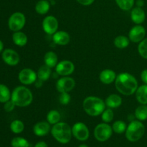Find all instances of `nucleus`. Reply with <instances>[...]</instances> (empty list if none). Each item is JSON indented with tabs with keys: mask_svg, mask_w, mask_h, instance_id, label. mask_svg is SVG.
<instances>
[{
	"mask_svg": "<svg viewBox=\"0 0 147 147\" xmlns=\"http://www.w3.org/2000/svg\"><path fill=\"white\" fill-rule=\"evenodd\" d=\"M145 126L141 121L134 120L129 123L126 130V137L131 142H136L143 137Z\"/></svg>",
	"mask_w": 147,
	"mask_h": 147,
	"instance_id": "39448f33",
	"label": "nucleus"
},
{
	"mask_svg": "<svg viewBox=\"0 0 147 147\" xmlns=\"http://www.w3.org/2000/svg\"><path fill=\"white\" fill-rule=\"evenodd\" d=\"M115 86L118 91L124 96H131L136 93L138 81L134 76L129 73H121L116 76Z\"/></svg>",
	"mask_w": 147,
	"mask_h": 147,
	"instance_id": "f257e3e1",
	"label": "nucleus"
},
{
	"mask_svg": "<svg viewBox=\"0 0 147 147\" xmlns=\"http://www.w3.org/2000/svg\"><path fill=\"white\" fill-rule=\"evenodd\" d=\"M106 103L103 99L96 96H88L83 100V108L88 115L97 116L101 115L106 109Z\"/></svg>",
	"mask_w": 147,
	"mask_h": 147,
	"instance_id": "f03ea898",
	"label": "nucleus"
},
{
	"mask_svg": "<svg viewBox=\"0 0 147 147\" xmlns=\"http://www.w3.org/2000/svg\"><path fill=\"white\" fill-rule=\"evenodd\" d=\"M19 80L24 85H32L37 79V74L31 68H24L19 73Z\"/></svg>",
	"mask_w": 147,
	"mask_h": 147,
	"instance_id": "9d476101",
	"label": "nucleus"
},
{
	"mask_svg": "<svg viewBox=\"0 0 147 147\" xmlns=\"http://www.w3.org/2000/svg\"><path fill=\"white\" fill-rule=\"evenodd\" d=\"M116 73L110 69L103 70V71L100 72V76H99V79H100V82L106 85H109L113 83L116 80Z\"/></svg>",
	"mask_w": 147,
	"mask_h": 147,
	"instance_id": "f3484780",
	"label": "nucleus"
},
{
	"mask_svg": "<svg viewBox=\"0 0 147 147\" xmlns=\"http://www.w3.org/2000/svg\"><path fill=\"white\" fill-rule=\"evenodd\" d=\"M11 100L18 107H26L32 103L33 95L31 90L25 86H18L11 93Z\"/></svg>",
	"mask_w": 147,
	"mask_h": 147,
	"instance_id": "7ed1b4c3",
	"label": "nucleus"
},
{
	"mask_svg": "<svg viewBox=\"0 0 147 147\" xmlns=\"http://www.w3.org/2000/svg\"><path fill=\"white\" fill-rule=\"evenodd\" d=\"M37 78L42 81H47L52 75V68L46 65H42L37 73Z\"/></svg>",
	"mask_w": 147,
	"mask_h": 147,
	"instance_id": "5701e85b",
	"label": "nucleus"
},
{
	"mask_svg": "<svg viewBox=\"0 0 147 147\" xmlns=\"http://www.w3.org/2000/svg\"><path fill=\"white\" fill-rule=\"evenodd\" d=\"M113 118H114V113L112 109L110 108L106 109L101 113V119L104 123H110L113 121Z\"/></svg>",
	"mask_w": 147,
	"mask_h": 147,
	"instance_id": "473e14b6",
	"label": "nucleus"
},
{
	"mask_svg": "<svg viewBox=\"0 0 147 147\" xmlns=\"http://www.w3.org/2000/svg\"><path fill=\"white\" fill-rule=\"evenodd\" d=\"M73 136L77 140L85 142L88 140L90 136V132L88 126L83 122H77L72 127Z\"/></svg>",
	"mask_w": 147,
	"mask_h": 147,
	"instance_id": "6e6552de",
	"label": "nucleus"
},
{
	"mask_svg": "<svg viewBox=\"0 0 147 147\" xmlns=\"http://www.w3.org/2000/svg\"><path fill=\"white\" fill-rule=\"evenodd\" d=\"M136 4L138 7H141V8H142V7L144 5V0H137Z\"/></svg>",
	"mask_w": 147,
	"mask_h": 147,
	"instance_id": "ea45409f",
	"label": "nucleus"
},
{
	"mask_svg": "<svg viewBox=\"0 0 147 147\" xmlns=\"http://www.w3.org/2000/svg\"><path fill=\"white\" fill-rule=\"evenodd\" d=\"M112 126L107 123H101L96 126L94 129V136L98 142H104L109 140L113 134Z\"/></svg>",
	"mask_w": 147,
	"mask_h": 147,
	"instance_id": "423d86ee",
	"label": "nucleus"
},
{
	"mask_svg": "<svg viewBox=\"0 0 147 147\" xmlns=\"http://www.w3.org/2000/svg\"><path fill=\"white\" fill-rule=\"evenodd\" d=\"M136 98L139 103L147 105V85H142L138 87L136 91Z\"/></svg>",
	"mask_w": 147,
	"mask_h": 147,
	"instance_id": "412c9836",
	"label": "nucleus"
},
{
	"mask_svg": "<svg viewBox=\"0 0 147 147\" xmlns=\"http://www.w3.org/2000/svg\"><path fill=\"white\" fill-rule=\"evenodd\" d=\"M50 8V3L48 0H40L35 5V11L37 14H47Z\"/></svg>",
	"mask_w": 147,
	"mask_h": 147,
	"instance_id": "b1692460",
	"label": "nucleus"
},
{
	"mask_svg": "<svg viewBox=\"0 0 147 147\" xmlns=\"http://www.w3.org/2000/svg\"><path fill=\"white\" fill-rule=\"evenodd\" d=\"M2 60L10 66L17 65L20 63V57L18 53L12 49H6L2 53Z\"/></svg>",
	"mask_w": 147,
	"mask_h": 147,
	"instance_id": "4468645a",
	"label": "nucleus"
},
{
	"mask_svg": "<svg viewBox=\"0 0 147 147\" xmlns=\"http://www.w3.org/2000/svg\"><path fill=\"white\" fill-rule=\"evenodd\" d=\"M3 49H4V44H3L2 41L0 40V53H1V52H2Z\"/></svg>",
	"mask_w": 147,
	"mask_h": 147,
	"instance_id": "a19ab883",
	"label": "nucleus"
},
{
	"mask_svg": "<svg viewBox=\"0 0 147 147\" xmlns=\"http://www.w3.org/2000/svg\"><path fill=\"white\" fill-rule=\"evenodd\" d=\"M118 7L123 11L130 10L134 4L135 0H116Z\"/></svg>",
	"mask_w": 147,
	"mask_h": 147,
	"instance_id": "7c9ffc66",
	"label": "nucleus"
},
{
	"mask_svg": "<svg viewBox=\"0 0 147 147\" xmlns=\"http://www.w3.org/2000/svg\"><path fill=\"white\" fill-rule=\"evenodd\" d=\"M130 40L123 35L118 36L114 40V45L119 49H124L129 45Z\"/></svg>",
	"mask_w": 147,
	"mask_h": 147,
	"instance_id": "a878e982",
	"label": "nucleus"
},
{
	"mask_svg": "<svg viewBox=\"0 0 147 147\" xmlns=\"http://www.w3.org/2000/svg\"><path fill=\"white\" fill-rule=\"evenodd\" d=\"M61 116L59 111L56 110H51L47 115V121L50 125H54L60 122Z\"/></svg>",
	"mask_w": 147,
	"mask_h": 147,
	"instance_id": "cd10ccee",
	"label": "nucleus"
},
{
	"mask_svg": "<svg viewBox=\"0 0 147 147\" xmlns=\"http://www.w3.org/2000/svg\"><path fill=\"white\" fill-rule=\"evenodd\" d=\"M138 51L143 58L147 60V38L144 39L142 42H140L138 46Z\"/></svg>",
	"mask_w": 147,
	"mask_h": 147,
	"instance_id": "72a5a7b5",
	"label": "nucleus"
},
{
	"mask_svg": "<svg viewBox=\"0 0 147 147\" xmlns=\"http://www.w3.org/2000/svg\"><path fill=\"white\" fill-rule=\"evenodd\" d=\"M48 1H54V0H48Z\"/></svg>",
	"mask_w": 147,
	"mask_h": 147,
	"instance_id": "37998d69",
	"label": "nucleus"
},
{
	"mask_svg": "<svg viewBox=\"0 0 147 147\" xmlns=\"http://www.w3.org/2000/svg\"><path fill=\"white\" fill-rule=\"evenodd\" d=\"M131 18L135 24H141L144 22L145 19H146V14L143 9L136 7L131 10Z\"/></svg>",
	"mask_w": 147,
	"mask_h": 147,
	"instance_id": "a211bd4d",
	"label": "nucleus"
},
{
	"mask_svg": "<svg viewBox=\"0 0 147 147\" xmlns=\"http://www.w3.org/2000/svg\"><path fill=\"white\" fill-rule=\"evenodd\" d=\"M146 35V30L140 24L134 26L131 29L129 33V38L131 42L135 43L140 42L144 39Z\"/></svg>",
	"mask_w": 147,
	"mask_h": 147,
	"instance_id": "ddd939ff",
	"label": "nucleus"
},
{
	"mask_svg": "<svg viewBox=\"0 0 147 147\" xmlns=\"http://www.w3.org/2000/svg\"><path fill=\"white\" fill-rule=\"evenodd\" d=\"M16 105L14 104V102L10 99L8 101H7L6 103H4V109L6 112H11L15 108Z\"/></svg>",
	"mask_w": 147,
	"mask_h": 147,
	"instance_id": "c9c22d12",
	"label": "nucleus"
},
{
	"mask_svg": "<svg viewBox=\"0 0 147 147\" xmlns=\"http://www.w3.org/2000/svg\"><path fill=\"white\" fill-rule=\"evenodd\" d=\"M11 145L12 147H29L30 143L24 138L15 137L11 140Z\"/></svg>",
	"mask_w": 147,
	"mask_h": 147,
	"instance_id": "2f4dec72",
	"label": "nucleus"
},
{
	"mask_svg": "<svg viewBox=\"0 0 147 147\" xmlns=\"http://www.w3.org/2000/svg\"><path fill=\"white\" fill-rule=\"evenodd\" d=\"M51 134L53 138L59 143L65 144L71 140L72 128L65 122H58L51 128Z\"/></svg>",
	"mask_w": 147,
	"mask_h": 147,
	"instance_id": "20e7f679",
	"label": "nucleus"
},
{
	"mask_svg": "<svg viewBox=\"0 0 147 147\" xmlns=\"http://www.w3.org/2000/svg\"><path fill=\"white\" fill-rule=\"evenodd\" d=\"M95 0H77L78 2L83 6H89L91 5Z\"/></svg>",
	"mask_w": 147,
	"mask_h": 147,
	"instance_id": "e433bc0d",
	"label": "nucleus"
},
{
	"mask_svg": "<svg viewBox=\"0 0 147 147\" xmlns=\"http://www.w3.org/2000/svg\"><path fill=\"white\" fill-rule=\"evenodd\" d=\"M34 147H48V146H47L46 142L42 141V142H38L37 143H36Z\"/></svg>",
	"mask_w": 147,
	"mask_h": 147,
	"instance_id": "58836bf2",
	"label": "nucleus"
},
{
	"mask_svg": "<svg viewBox=\"0 0 147 147\" xmlns=\"http://www.w3.org/2000/svg\"><path fill=\"white\" fill-rule=\"evenodd\" d=\"M106 106L110 109H117L121 105L122 98L120 96L117 94H111L106 98Z\"/></svg>",
	"mask_w": 147,
	"mask_h": 147,
	"instance_id": "6ab92c4d",
	"label": "nucleus"
},
{
	"mask_svg": "<svg viewBox=\"0 0 147 147\" xmlns=\"http://www.w3.org/2000/svg\"><path fill=\"white\" fill-rule=\"evenodd\" d=\"M71 98L68 93H61L59 97V101L62 105H67L70 102Z\"/></svg>",
	"mask_w": 147,
	"mask_h": 147,
	"instance_id": "f704fd0d",
	"label": "nucleus"
},
{
	"mask_svg": "<svg viewBox=\"0 0 147 147\" xmlns=\"http://www.w3.org/2000/svg\"><path fill=\"white\" fill-rule=\"evenodd\" d=\"M78 147H88L86 144H80Z\"/></svg>",
	"mask_w": 147,
	"mask_h": 147,
	"instance_id": "79ce46f5",
	"label": "nucleus"
},
{
	"mask_svg": "<svg viewBox=\"0 0 147 147\" xmlns=\"http://www.w3.org/2000/svg\"><path fill=\"white\" fill-rule=\"evenodd\" d=\"M141 78L144 84L147 85V69H145L141 73Z\"/></svg>",
	"mask_w": 147,
	"mask_h": 147,
	"instance_id": "4c0bfd02",
	"label": "nucleus"
},
{
	"mask_svg": "<svg viewBox=\"0 0 147 147\" xmlns=\"http://www.w3.org/2000/svg\"><path fill=\"white\" fill-rule=\"evenodd\" d=\"M134 115L136 119L141 121L147 120V105L142 104L136 108Z\"/></svg>",
	"mask_w": 147,
	"mask_h": 147,
	"instance_id": "393cba45",
	"label": "nucleus"
},
{
	"mask_svg": "<svg viewBox=\"0 0 147 147\" xmlns=\"http://www.w3.org/2000/svg\"><path fill=\"white\" fill-rule=\"evenodd\" d=\"M75 65L70 60H62L55 67V71L59 76H69L74 72Z\"/></svg>",
	"mask_w": 147,
	"mask_h": 147,
	"instance_id": "f8f14e48",
	"label": "nucleus"
},
{
	"mask_svg": "<svg viewBox=\"0 0 147 147\" xmlns=\"http://www.w3.org/2000/svg\"><path fill=\"white\" fill-rule=\"evenodd\" d=\"M53 40L56 45H66L70 41V36L65 31H57L53 36Z\"/></svg>",
	"mask_w": 147,
	"mask_h": 147,
	"instance_id": "dca6fc26",
	"label": "nucleus"
},
{
	"mask_svg": "<svg viewBox=\"0 0 147 147\" xmlns=\"http://www.w3.org/2000/svg\"><path fill=\"white\" fill-rule=\"evenodd\" d=\"M76 86L74 79L69 76H63L56 83V88L59 93H69Z\"/></svg>",
	"mask_w": 147,
	"mask_h": 147,
	"instance_id": "1a4fd4ad",
	"label": "nucleus"
},
{
	"mask_svg": "<svg viewBox=\"0 0 147 147\" xmlns=\"http://www.w3.org/2000/svg\"><path fill=\"white\" fill-rule=\"evenodd\" d=\"M126 128H127V125L123 121H116L112 125V129L113 131L119 134L126 132Z\"/></svg>",
	"mask_w": 147,
	"mask_h": 147,
	"instance_id": "c85d7f7f",
	"label": "nucleus"
},
{
	"mask_svg": "<svg viewBox=\"0 0 147 147\" xmlns=\"http://www.w3.org/2000/svg\"><path fill=\"white\" fill-rule=\"evenodd\" d=\"M26 18L22 12H15L10 16L8 21L9 28L13 32L20 31L25 25Z\"/></svg>",
	"mask_w": 147,
	"mask_h": 147,
	"instance_id": "0eeeda50",
	"label": "nucleus"
},
{
	"mask_svg": "<svg viewBox=\"0 0 147 147\" xmlns=\"http://www.w3.org/2000/svg\"><path fill=\"white\" fill-rule=\"evenodd\" d=\"M11 93L7 86L0 84V103H6L11 99Z\"/></svg>",
	"mask_w": 147,
	"mask_h": 147,
	"instance_id": "bb28decb",
	"label": "nucleus"
},
{
	"mask_svg": "<svg viewBox=\"0 0 147 147\" xmlns=\"http://www.w3.org/2000/svg\"><path fill=\"white\" fill-rule=\"evenodd\" d=\"M50 131H51V126L47 121H40L33 127V132L37 136H45Z\"/></svg>",
	"mask_w": 147,
	"mask_h": 147,
	"instance_id": "2eb2a0df",
	"label": "nucleus"
},
{
	"mask_svg": "<svg viewBox=\"0 0 147 147\" xmlns=\"http://www.w3.org/2000/svg\"><path fill=\"white\" fill-rule=\"evenodd\" d=\"M42 29L48 34H54L58 29V21L54 16H47L42 21Z\"/></svg>",
	"mask_w": 147,
	"mask_h": 147,
	"instance_id": "9b49d317",
	"label": "nucleus"
},
{
	"mask_svg": "<svg viewBox=\"0 0 147 147\" xmlns=\"http://www.w3.org/2000/svg\"><path fill=\"white\" fill-rule=\"evenodd\" d=\"M12 40L16 45L19 46V47H24L27 45L28 38L24 32L17 31L13 33Z\"/></svg>",
	"mask_w": 147,
	"mask_h": 147,
	"instance_id": "aec40b11",
	"label": "nucleus"
},
{
	"mask_svg": "<svg viewBox=\"0 0 147 147\" xmlns=\"http://www.w3.org/2000/svg\"><path fill=\"white\" fill-rule=\"evenodd\" d=\"M24 125L22 121L14 120L10 124V129L14 134H20L24 131Z\"/></svg>",
	"mask_w": 147,
	"mask_h": 147,
	"instance_id": "c756f323",
	"label": "nucleus"
},
{
	"mask_svg": "<svg viewBox=\"0 0 147 147\" xmlns=\"http://www.w3.org/2000/svg\"><path fill=\"white\" fill-rule=\"evenodd\" d=\"M57 60H58V59H57V54L53 51L47 52L44 56L45 65L51 67V68L56 67L57 64L58 63Z\"/></svg>",
	"mask_w": 147,
	"mask_h": 147,
	"instance_id": "4be33fe9",
	"label": "nucleus"
}]
</instances>
